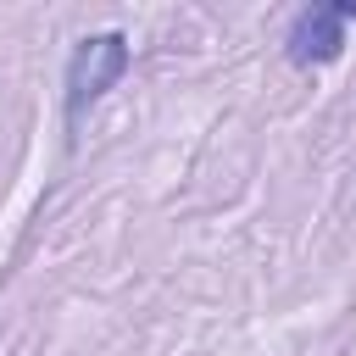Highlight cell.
Masks as SVG:
<instances>
[{
    "label": "cell",
    "instance_id": "7a4b0ae2",
    "mask_svg": "<svg viewBox=\"0 0 356 356\" xmlns=\"http://www.w3.org/2000/svg\"><path fill=\"white\" fill-rule=\"evenodd\" d=\"M356 17V0H339V6H306L295 11L289 33H284V56L295 67H323L345 50V22Z\"/></svg>",
    "mask_w": 356,
    "mask_h": 356
},
{
    "label": "cell",
    "instance_id": "6da1fadb",
    "mask_svg": "<svg viewBox=\"0 0 356 356\" xmlns=\"http://www.w3.org/2000/svg\"><path fill=\"white\" fill-rule=\"evenodd\" d=\"M134 50H128V33L106 28V33H83L67 56V122H78L122 72H128Z\"/></svg>",
    "mask_w": 356,
    "mask_h": 356
}]
</instances>
